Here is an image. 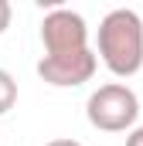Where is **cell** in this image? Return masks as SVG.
Listing matches in <instances>:
<instances>
[{
	"instance_id": "cell-2",
	"label": "cell",
	"mask_w": 143,
	"mask_h": 146,
	"mask_svg": "<svg viewBox=\"0 0 143 146\" xmlns=\"http://www.w3.org/2000/svg\"><path fill=\"white\" fill-rule=\"evenodd\" d=\"M85 119L99 133H130L140 119V99L126 82H106L89 95Z\"/></svg>"
},
{
	"instance_id": "cell-7",
	"label": "cell",
	"mask_w": 143,
	"mask_h": 146,
	"mask_svg": "<svg viewBox=\"0 0 143 146\" xmlns=\"http://www.w3.org/2000/svg\"><path fill=\"white\" fill-rule=\"evenodd\" d=\"M126 146H143V126H133L126 133Z\"/></svg>"
},
{
	"instance_id": "cell-4",
	"label": "cell",
	"mask_w": 143,
	"mask_h": 146,
	"mask_svg": "<svg viewBox=\"0 0 143 146\" xmlns=\"http://www.w3.org/2000/svg\"><path fill=\"white\" fill-rule=\"evenodd\" d=\"M99 68L96 51H82V54H65V58H41L37 61V75L41 82L55 85V88H78L85 82H92V75Z\"/></svg>"
},
{
	"instance_id": "cell-5",
	"label": "cell",
	"mask_w": 143,
	"mask_h": 146,
	"mask_svg": "<svg viewBox=\"0 0 143 146\" xmlns=\"http://www.w3.org/2000/svg\"><path fill=\"white\" fill-rule=\"evenodd\" d=\"M14 102H17V82L7 68H0V115L14 109Z\"/></svg>"
},
{
	"instance_id": "cell-1",
	"label": "cell",
	"mask_w": 143,
	"mask_h": 146,
	"mask_svg": "<svg viewBox=\"0 0 143 146\" xmlns=\"http://www.w3.org/2000/svg\"><path fill=\"white\" fill-rule=\"evenodd\" d=\"M96 58L116 78H133L143 68V17L130 7H116L99 21Z\"/></svg>"
},
{
	"instance_id": "cell-3",
	"label": "cell",
	"mask_w": 143,
	"mask_h": 146,
	"mask_svg": "<svg viewBox=\"0 0 143 146\" xmlns=\"http://www.w3.org/2000/svg\"><path fill=\"white\" fill-rule=\"evenodd\" d=\"M41 44L44 58H65V54H82L89 51V27L85 17L72 7H55L41 21Z\"/></svg>"
},
{
	"instance_id": "cell-6",
	"label": "cell",
	"mask_w": 143,
	"mask_h": 146,
	"mask_svg": "<svg viewBox=\"0 0 143 146\" xmlns=\"http://www.w3.org/2000/svg\"><path fill=\"white\" fill-rule=\"evenodd\" d=\"M10 21H14V7H10L7 0H0V34L10 27Z\"/></svg>"
},
{
	"instance_id": "cell-8",
	"label": "cell",
	"mask_w": 143,
	"mask_h": 146,
	"mask_svg": "<svg viewBox=\"0 0 143 146\" xmlns=\"http://www.w3.org/2000/svg\"><path fill=\"white\" fill-rule=\"evenodd\" d=\"M44 146H82L78 139H51V143H44Z\"/></svg>"
}]
</instances>
